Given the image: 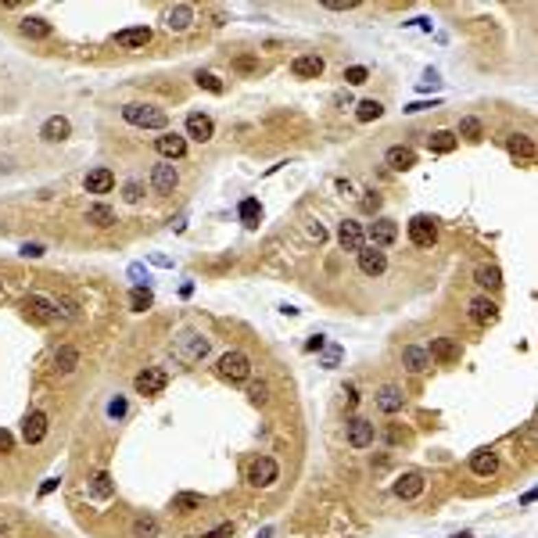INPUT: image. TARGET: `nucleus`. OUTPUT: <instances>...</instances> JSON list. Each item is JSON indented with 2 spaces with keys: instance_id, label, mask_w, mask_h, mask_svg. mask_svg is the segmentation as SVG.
Returning a JSON list of instances; mask_svg holds the SVG:
<instances>
[{
  "instance_id": "nucleus-1",
  "label": "nucleus",
  "mask_w": 538,
  "mask_h": 538,
  "mask_svg": "<svg viewBox=\"0 0 538 538\" xmlns=\"http://www.w3.org/2000/svg\"><path fill=\"white\" fill-rule=\"evenodd\" d=\"M122 119L130 126H140V130H165L169 126V115L154 104H126L122 108Z\"/></svg>"
},
{
  "instance_id": "nucleus-2",
  "label": "nucleus",
  "mask_w": 538,
  "mask_h": 538,
  "mask_svg": "<svg viewBox=\"0 0 538 538\" xmlns=\"http://www.w3.org/2000/svg\"><path fill=\"white\" fill-rule=\"evenodd\" d=\"M215 377L219 381H230V384H241V381H248L251 377V359L244 355V352H226V355H219V362H215Z\"/></svg>"
},
{
  "instance_id": "nucleus-3",
  "label": "nucleus",
  "mask_w": 538,
  "mask_h": 538,
  "mask_svg": "<svg viewBox=\"0 0 538 538\" xmlns=\"http://www.w3.org/2000/svg\"><path fill=\"white\" fill-rule=\"evenodd\" d=\"M277 478H280V467H277V460H269V456H255V460L248 463V484L269 488Z\"/></svg>"
},
{
  "instance_id": "nucleus-4",
  "label": "nucleus",
  "mask_w": 538,
  "mask_h": 538,
  "mask_svg": "<svg viewBox=\"0 0 538 538\" xmlns=\"http://www.w3.org/2000/svg\"><path fill=\"white\" fill-rule=\"evenodd\" d=\"M22 309H25L29 320H36V323H54L58 320L54 298H43V294H25L22 298Z\"/></svg>"
},
{
  "instance_id": "nucleus-5",
  "label": "nucleus",
  "mask_w": 538,
  "mask_h": 538,
  "mask_svg": "<svg viewBox=\"0 0 538 538\" xmlns=\"http://www.w3.org/2000/svg\"><path fill=\"white\" fill-rule=\"evenodd\" d=\"M165 384H169V373H165L162 366H144V370L133 377V388H137L140 395H162Z\"/></svg>"
},
{
  "instance_id": "nucleus-6",
  "label": "nucleus",
  "mask_w": 538,
  "mask_h": 538,
  "mask_svg": "<svg viewBox=\"0 0 538 538\" xmlns=\"http://www.w3.org/2000/svg\"><path fill=\"white\" fill-rule=\"evenodd\" d=\"M409 241H413L417 248H431L438 241V223L431 215H413L409 219Z\"/></svg>"
},
{
  "instance_id": "nucleus-7",
  "label": "nucleus",
  "mask_w": 538,
  "mask_h": 538,
  "mask_svg": "<svg viewBox=\"0 0 538 538\" xmlns=\"http://www.w3.org/2000/svg\"><path fill=\"white\" fill-rule=\"evenodd\" d=\"M362 237H370V248H388L399 241V226H395V219H373L370 230H362Z\"/></svg>"
},
{
  "instance_id": "nucleus-8",
  "label": "nucleus",
  "mask_w": 538,
  "mask_h": 538,
  "mask_svg": "<svg viewBox=\"0 0 538 538\" xmlns=\"http://www.w3.org/2000/svg\"><path fill=\"white\" fill-rule=\"evenodd\" d=\"M344 438H348V445H352V449H370V445H373V438H377V431H373V423H370V420L352 417V420H348Z\"/></svg>"
},
{
  "instance_id": "nucleus-9",
  "label": "nucleus",
  "mask_w": 538,
  "mask_h": 538,
  "mask_svg": "<svg viewBox=\"0 0 538 538\" xmlns=\"http://www.w3.org/2000/svg\"><path fill=\"white\" fill-rule=\"evenodd\" d=\"M467 316H470V320L478 323V327H488V323H495V320H499V305H495L488 294H478V298H470Z\"/></svg>"
},
{
  "instance_id": "nucleus-10",
  "label": "nucleus",
  "mask_w": 538,
  "mask_h": 538,
  "mask_svg": "<svg viewBox=\"0 0 538 538\" xmlns=\"http://www.w3.org/2000/svg\"><path fill=\"white\" fill-rule=\"evenodd\" d=\"M176 355L183 362H201L204 355H209V338H201V334H183L176 341Z\"/></svg>"
},
{
  "instance_id": "nucleus-11",
  "label": "nucleus",
  "mask_w": 538,
  "mask_h": 538,
  "mask_svg": "<svg viewBox=\"0 0 538 538\" xmlns=\"http://www.w3.org/2000/svg\"><path fill=\"white\" fill-rule=\"evenodd\" d=\"M427 355H431V362H438V366H452V362H460V341L434 338L431 348H427Z\"/></svg>"
},
{
  "instance_id": "nucleus-12",
  "label": "nucleus",
  "mask_w": 538,
  "mask_h": 538,
  "mask_svg": "<svg viewBox=\"0 0 538 538\" xmlns=\"http://www.w3.org/2000/svg\"><path fill=\"white\" fill-rule=\"evenodd\" d=\"M355 255H359V273L362 277H381L388 269V255L381 248H359Z\"/></svg>"
},
{
  "instance_id": "nucleus-13",
  "label": "nucleus",
  "mask_w": 538,
  "mask_h": 538,
  "mask_svg": "<svg viewBox=\"0 0 538 538\" xmlns=\"http://www.w3.org/2000/svg\"><path fill=\"white\" fill-rule=\"evenodd\" d=\"M148 43H151L148 25H133V29H119L115 33V47H122V51H144Z\"/></svg>"
},
{
  "instance_id": "nucleus-14",
  "label": "nucleus",
  "mask_w": 538,
  "mask_h": 538,
  "mask_svg": "<svg viewBox=\"0 0 538 538\" xmlns=\"http://www.w3.org/2000/svg\"><path fill=\"white\" fill-rule=\"evenodd\" d=\"M22 438H25V445H40L47 438V413L43 409H33V413L22 420Z\"/></svg>"
},
{
  "instance_id": "nucleus-15",
  "label": "nucleus",
  "mask_w": 538,
  "mask_h": 538,
  "mask_svg": "<svg viewBox=\"0 0 538 538\" xmlns=\"http://www.w3.org/2000/svg\"><path fill=\"white\" fill-rule=\"evenodd\" d=\"M83 187H86V194H112L115 172H112V169H104V165H97V169H90V172H86Z\"/></svg>"
},
{
  "instance_id": "nucleus-16",
  "label": "nucleus",
  "mask_w": 538,
  "mask_h": 538,
  "mask_svg": "<svg viewBox=\"0 0 538 538\" xmlns=\"http://www.w3.org/2000/svg\"><path fill=\"white\" fill-rule=\"evenodd\" d=\"M470 470L478 473V478H495L499 473V452L495 449H478L470 456Z\"/></svg>"
},
{
  "instance_id": "nucleus-17",
  "label": "nucleus",
  "mask_w": 538,
  "mask_h": 538,
  "mask_svg": "<svg viewBox=\"0 0 538 538\" xmlns=\"http://www.w3.org/2000/svg\"><path fill=\"white\" fill-rule=\"evenodd\" d=\"M423 484H427L423 473H420V470H409V473H402V478L395 481V495L406 499V502H409V499H420V495H423Z\"/></svg>"
},
{
  "instance_id": "nucleus-18",
  "label": "nucleus",
  "mask_w": 538,
  "mask_h": 538,
  "mask_svg": "<svg viewBox=\"0 0 538 538\" xmlns=\"http://www.w3.org/2000/svg\"><path fill=\"white\" fill-rule=\"evenodd\" d=\"M506 151H510L517 162H524V165H531V162H535V154H538L535 140H531L528 133H513L510 140H506Z\"/></svg>"
},
{
  "instance_id": "nucleus-19",
  "label": "nucleus",
  "mask_w": 538,
  "mask_h": 538,
  "mask_svg": "<svg viewBox=\"0 0 538 538\" xmlns=\"http://www.w3.org/2000/svg\"><path fill=\"white\" fill-rule=\"evenodd\" d=\"M154 151L162 154L165 162H169V158L176 162V158L187 154V137H180V133H165V137H158V140H154Z\"/></svg>"
},
{
  "instance_id": "nucleus-20",
  "label": "nucleus",
  "mask_w": 538,
  "mask_h": 538,
  "mask_svg": "<svg viewBox=\"0 0 538 538\" xmlns=\"http://www.w3.org/2000/svg\"><path fill=\"white\" fill-rule=\"evenodd\" d=\"M176 183H180V172L172 169L169 162L154 165V172H151V187H154L158 194H172V191H176Z\"/></svg>"
},
{
  "instance_id": "nucleus-21",
  "label": "nucleus",
  "mask_w": 538,
  "mask_h": 538,
  "mask_svg": "<svg viewBox=\"0 0 538 538\" xmlns=\"http://www.w3.org/2000/svg\"><path fill=\"white\" fill-rule=\"evenodd\" d=\"M320 72H323V58L320 54H298L291 61V75L294 79H316Z\"/></svg>"
},
{
  "instance_id": "nucleus-22",
  "label": "nucleus",
  "mask_w": 538,
  "mask_h": 538,
  "mask_svg": "<svg viewBox=\"0 0 538 538\" xmlns=\"http://www.w3.org/2000/svg\"><path fill=\"white\" fill-rule=\"evenodd\" d=\"M212 133H215V126H212L209 115H201V112H191V115H187V137H191V140L204 144V140H212Z\"/></svg>"
},
{
  "instance_id": "nucleus-23",
  "label": "nucleus",
  "mask_w": 538,
  "mask_h": 538,
  "mask_svg": "<svg viewBox=\"0 0 538 538\" xmlns=\"http://www.w3.org/2000/svg\"><path fill=\"white\" fill-rule=\"evenodd\" d=\"M402 366H406L409 373L431 370V355H427V348H420V344H406V348H402Z\"/></svg>"
},
{
  "instance_id": "nucleus-24",
  "label": "nucleus",
  "mask_w": 538,
  "mask_h": 538,
  "mask_svg": "<svg viewBox=\"0 0 538 538\" xmlns=\"http://www.w3.org/2000/svg\"><path fill=\"white\" fill-rule=\"evenodd\" d=\"M338 241H341V248L344 251H359L362 248V223H355V219H344V223L338 226Z\"/></svg>"
},
{
  "instance_id": "nucleus-25",
  "label": "nucleus",
  "mask_w": 538,
  "mask_h": 538,
  "mask_svg": "<svg viewBox=\"0 0 538 538\" xmlns=\"http://www.w3.org/2000/svg\"><path fill=\"white\" fill-rule=\"evenodd\" d=\"M191 22H194V8L191 4H172L165 11V29H172V33H183Z\"/></svg>"
},
{
  "instance_id": "nucleus-26",
  "label": "nucleus",
  "mask_w": 538,
  "mask_h": 538,
  "mask_svg": "<svg viewBox=\"0 0 538 538\" xmlns=\"http://www.w3.org/2000/svg\"><path fill=\"white\" fill-rule=\"evenodd\" d=\"M402 402H406V395H402V388H395V384H384L381 391H377V409L381 413H399L402 409Z\"/></svg>"
},
{
  "instance_id": "nucleus-27",
  "label": "nucleus",
  "mask_w": 538,
  "mask_h": 538,
  "mask_svg": "<svg viewBox=\"0 0 538 538\" xmlns=\"http://www.w3.org/2000/svg\"><path fill=\"white\" fill-rule=\"evenodd\" d=\"M384 162H388L395 172H406V169H413V165H417V151H413V148H402V144H395V148H388Z\"/></svg>"
},
{
  "instance_id": "nucleus-28",
  "label": "nucleus",
  "mask_w": 538,
  "mask_h": 538,
  "mask_svg": "<svg viewBox=\"0 0 538 538\" xmlns=\"http://www.w3.org/2000/svg\"><path fill=\"white\" fill-rule=\"evenodd\" d=\"M473 283H478L481 291H499V288H502V269L492 266V262H488V266H478V269H473Z\"/></svg>"
},
{
  "instance_id": "nucleus-29",
  "label": "nucleus",
  "mask_w": 538,
  "mask_h": 538,
  "mask_svg": "<svg viewBox=\"0 0 538 538\" xmlns=\"http://www.w3.org/2000/svg\"><path fill=\"white\" fill-rule=\"evenodd\" d=\"M86 495H90L93 502H108V499L115 495V481L108 478L104 470H101V473H93V481L86 484Z\"/></svg>"
},
{
  "instance_id": "nucleus-30",
  "label": "nucleus",
  "mask_w": 538,
  "mask_h": 538,
  "mask_svg": "<svg viewBox=\"0 0 538 538\" xmlns=\"http://www.w3.org/2000/svg\"><path fill=\"white\" fill-rule=\"evenodd\" d=\"M75 366H79V348L75 344H61L58 352H54V373L69 377Z\"/></svg>"
},
{
  "instance_id": "nucleus-31",
  "label": "nucleus",
  "mask_w": 538,
  "mask_h": 538,
  "mask_svg": "<svg viewBox=\"0 0 538 538\" xmlns=\"http://www.w3.org/2000/svg\"><path fill=\"white\" fill-rule=\"evenodd\" d=\"M69 133H72L69 119H65V115H51V119L43 122V133H40V137H43V140H51V144H58V140H65Z\"/></svg>"
},
{
  "instance_id": "nucleus-32",
  "label": "nucleus",
  "mask_w": 538,
  "mask_h": 538,
  "mask_svg": "<svg viewBox=\"0 0 538 538\" xmlns=\"http://www.w3.org/2000/svg\"><path fill=\"white\" fill-rule=\"evenodd\" d=\"M456 144H460V137H456L452 130H438V133L427 137V148H431L434 154H449V151H456Z\"/></svg>"
},
{
  "instance_id": "nucleus-33",
  "label": "nucleus",
  "mask_w": 538,
  "mask_h": 538,
  "mask_svg": "<svg viewBox=\"0 0 538 538\" xmlns=\"http://www.w3.org/2000/svg\"><path fill=\"white\" fill-rule=\"evenodd\" d=\"M130 535H133V538H158V535H162V524H158L154 517L140 513L133 524H130Z\"/></svg>"
},
{
  "instance_id": "nucleus-34",
  "label": "nucleus",
  "mask_w": 538,
  "mask_h": 538,
  "mask_svg": "<svg viewBox=\"0 0 538 538\" xmlns=\"http://www.w3.org/2000/svg\"><path fill=\"white\" fill-rule=\"evenodd\" d=\"M19 29H22V36H29V40H47V36H51V22H47V19H22Z\"/></svg>"
},
{
  "instance_id": "nucleus-35",
  "label": "nucleus",
  "mask_w": 538,
  "mask_h": 538,
  "mask_svg": "<svg viewBox=\"0 0 538 538\" xmlns=\"http://www.w3.org/2000/svg\"><path fill=\"white\" fill-rule=\"evenodd\" d=\"M201 502L204 499L198 492H176V495H172V510H176V513H198Z\"/></svg>"
},
{
  "instance_id": "nucleus-36",
  "label": "nucleus",
  "mask_w": 538,
  "mask_h": 538,
  "mask_svg": "<svg viewBox=\"0 0 538 538\" xmlns=\"http://www.w3.org/2000/svg\"><path fill=\"white\" fill-rule=\"evenodd\" d=\"M237 215H241V223H244V226H259L262 204H259L255 198H244V201H241V209H237Z\"/></svg>"
},
{
  "instance_id": "nucleus-37",
  "label": "nucleus",
  "mask_w": 538,
  "mask_h": 538,
  "mask_svg": "<svg viewBox=\"0 0 538 538\" xmlns=\"http://www.w3.org/2000/svg\"><path fill=\"white\" fill-rule=\"evenodd\" d=\"M86 223H93V226H112V223H115V212L108 209V204H90V209H86Z\"/></svg>"
},
{
  "instance_id": "nucleus-38",
  "label": "nucleus",
  "mask_w": 538,
  "mask_h": 538,
  "mask_svg": "<svg viewBox=\"0 0 538 538\" xmlns=\"http://www.w3.org/2000/svg\"><path fill=\"white\" fill-rule=\"evenodd\" d=\"M381 115H384V104L373 101V97L359 101V108H355V119H359V122H373V119H381Z\"/></svg>"
},
{
  "instance_id": "nucleus-39",
  "label": "nucleus",
  "mask_w": 538,
  "mask_h": 538,
  "mask_svg": "<svg viewBox=\"0 0 538 538\" xmlns=\"http://www.w3.org/2000/svg\"><path fill=\"white\" fill-rule=\"evenodd\" d=\"M151 305H154L151 288H133V291H130V309H133V312H148Z\"/></svg>"
},
{
  "instance_id": "nucleus-40",
  "label": "nucleus",
  "mask_w": 538,
  "mask_h": 538,
  "mask_svg": "<svg viewBox=\"0 0 538 538\" xmlns=\"http://www.w3.org/2000/svg\"><path fill=\"white\" fill-rule=\"evenodd\" d=\"M456 137H467V140H481V137H484V126H481V119L467 115V119L460 122V133H456Z\"/></svg>"
},
{
  "instance_id": "nucleus-41",
  "label": "nucleus",
  "mask_w": 538,
  "mask_h": 538,
  "mask_svg": "<svg viewBox=\"0 0 538 538\" xmlns=\"http://www.w3.org/2000/svg\"><path fill=\"white\" fill-rule=\"evenodd\" d=\"M198 86H204L209 93H223V79L215 72H198Z\"/></svg>"
},
{
  "instance_id": "nucleus-42",
  "label": "nucleus",
  "mask_w": 538,
  "mask_h": 538,
  "mask_svg": "<svg viewBox=\"0 0 538 538\" xmlns=\"http://www.w3.org/2000/svg\"><path fill=\"white\" fill-rule=\"evenodd\" d=\"M366 79H370V69H366V65H352V69H344V83L362 86Z\"/></svg>"
},
{
  "instance_id": "nucleus-43",
  "label": "nucleus",
  "mask_w": 538,
  "mask_h": 538,
  "mask_svg": "<svg viewBox=\"0 0 538 538\" xmlns=\"http://www.w3.org/2000/svg\"><path fill=\"white\" fill-rule=\"evenodd\" d=\"M130 280L137 283V288H148V283H151V273H148L140 262H133V266H130Z\"/></svg>"
},
{
  "instance_id": "nucleus-44",
  "label": "nucleus",
  "mask_w": 538,
  "mask_h": 538,
  "mask_svg": "<svg viewBox=\"0 0 538 538\" xmlns=\"http://www.w3.org/2000/svg\"><path fill=\"white\" fill-rule=\"evenodd\" d=\"M341 359H344V348H341V344H330V348H327V355H323V366H327V370H334Z\"/></svg>"
},
{
  "instance_id": "nucleus-45",
  "label": "nucleus",
  "mask_w": 538,
  "mask_h": 538,
  "mask_svg": "<svg viewBox=\"0 0 538 538\" xmlns=\"http://www.w3.org/2000/svg\"><path fill=\"white\" fill-rule=\"evenodd\" d=\"M384 204V198L377 194V191H366V198H362V212H377Z\"/></svg>"
},
{
  "instance_id": "nucleus-46",
  "label": "nucleus",
  "mask_w": 538,
  "mask_h": 538,
  "mask_svg": "<svg viewBox=\"0 0 538 538\" xmlns=\"http://www.w3.org/2000/svg\"><path fill=\"white\" fill-rule=\"evenodd\" d=\"M108 417L122 420V417H126V399H112V402H108Z\"/></svg>"
},
{
  "instance_id": "nucleus-47",
  "label": "nucleus",
  "mask_w": 538,
  "mask_h": 538,
  "mask_svg": "<svg viewBox=\"0 0 538 538\" xmlns=\"http://www.w3.org/2000/svg\"><path fill=\"white\" fill-rule=\"evenodd\" d=\"M233 535V524H219V528H212L209 535H198V538H230Z\"/></svg>"
},
{
  "instance_id": "nucleus-48",
  "label": "nucleus",
  "mask_w": 538,
  "mask_h": 538,
  "mask_svg": "<svg viewBox=\"0 0 538 538\" xmlns=\"http://www.w3.org/2000/svg\"><path fill=\"white\" fill-rule=\"evenodd\" d=\"M43 251H47V248H43V244H36V241H33V244H22V255H25V259H40Z\"/></svg>"
},
{
  "instance_id": "nucleus-49",
  "label": "nucleus",
  "mask_w": 538,
  "mask_h": 538,
  "mask_svg": "<svg viewBox=\"0 0 538 538\" xmlns=\"http://www.w3.org/2000/svg\"><path fill=\"white\" fill-rule=\"evenodd\" d=\"M248 395H251V402H259V406L269 399V395H266V384H251V388H248Z\"/></svg>"
},
{
  "instance_id": "nucleus-50",
  "label": "nucleus",
  "mask_w": 538,
  "mask_h": 538,
  "mask_svg": "<svg viewBox=\"0 0 538 538\" xmlns=\"http://www.w3.org/2000/svg\"><path fill=\"white\" fill-rule=\"evenodd\" d=\"M323 8H330V11H352V8H355V0H327Z\"/></svg>"
},
{
  "instance_id": "nucleus-51",
  "label": "nucleus",
  "mask_w": 538,
  "mask_h": 538,
  "mask_svg": "<svg viewBox=\"0 0 538 538\" xmlns=\"http://www.w3.org/2000/svg\"><path fill=\"white\" fill-rule=\"evenodd\" d=\"M233 69H241V72H255V69H259V61H255V58H237V61H233Z\"/></svg>"
},
{
  "instance_id": "nucleus-52",
  "label": "nucleus",
  "mask_w": 538,
  "mask_h": 538,
  "mask_svg": "<svg viewBox=\"0 0 538 538\" xmlns=\"http://www.w3.org/2000/svg\"><path fill=\"white\" fill-rule=\"evenodd\" d=\"M320 348H327V338L323 334H316V338L305 341V352H320Z\"/></svg>"
},
{
  "instance_id": "nucleus-53",
  "label": "nucleus",
  "mask_w": 538,
  "mask_h": 538,
  "mask_svg": "<svg viewBox=\"0 0 538 538\" xmlns=\"http://www.w3.org/2000/svg\"><path fill=\"white\" fill-rule=\"evenodd\" d=\"M126 201H140V183H126Z\"/></svg>"
},
{
  "instance_id": "nucleus-54",
  "label": "nucleus",
  "mask_w": 538,
  "mask_h": 538,
  "mask_svg": "<svg viewBox=\"0 0 538 538\" xmlns=\"http://www.w3.org/2000/svg\"><path fill=\"white\" fill-rule=\"evenodd\" d=\"M309 237H312V241H316V244H320V241H323V237H327V230H323L320 223H312V226H309Z\"/></svg>"
},
{
  "instance_id": "nucleus-55",
  "label": "nucleus",
  "mask_w": 538,
  "mask_h": 538,
  "mask_svg": "<svg viewBox=\"0 0 538 538\" xmlns=\"http://www.w3.org/2000/svg\"><path fill=\"white\" fill-rule=\"evenodd\" d=\"M11 445H14V441H11V434L4 431V427H0V452H11Z\"/></svg>"
},
{
  "instance_id": "nucleus-56",
  "label": "nucleus",
  "mask_w": 538,
  "mask_h": 538,
  "mask_svg": "<svg viewBox=\"0 0 538 538\" xmlns=\"http://www.w3.org/2000/svg\"><path fill=\"white\" fill-rule=\"evenodd\" d=\"M54 488H58V478H47V481L40 484V495H51V492H54Z\"/></svg>"
},
{
  "instance_id": "nucleus-57",
  "label": "nucleus",
  "mask_w": 538,
  "mask_h": 538,
  "mask_svg": "<svg viewBox=\"0 0 538 538\" xmlns=\"http://www.w3.org/2000/svg\"><path fill=\"white\" fill-rule=\"evenodd\" d=\"M423 108H438V101H431V104H427V101H413L406 112H423Z\"/></svg>"
},
{
  "instance_id": "nucleus-58",
  "label": "nucleus",
  "mask_w": 538,
  "mask_h": 538,
  "mask_svg": "<svg viewBox=\"0 0 538 538\" xmlns=\"http://www.w3.org/2000/svg\"><path fill=\"white\" fill-rule=\"evenodd\" d=\"M4 294H8V288H4V280H0V302H4Z\"/></svg>"
},
{
  "instance_id": "nucleus-59",
  "label": "nucleus",
  "mask_w": 538,
  "mask_h": 538,
  "mask_svg": "<svg viewBox=\"0 0 538 538\" xmlns=\"http://www.w3.org/2000/svg\"><path fill=\"white\" fill-rule=\"evenodd\" d=\"M259 538H273V528H266V531H262Z\"/></svg>"
},
{
  "instance_id": "nucleus-60",
  "label": "nucleus",
  "mask_w": 538,
  "mask_h": 538,
  "mask_svg": "<svg viewBox=\"0 0 538 538\" xmlns=\"http://www.w3.org/2000/svg\"><path fill=\"white\" fill-rule=\"evenodd\" d=\"M452 538H473V535L470 531H460V535H452Z\"/></svg>"
},
{
  "instance_id": "nucleus-61",
  "label": "nucleus",
  "mask_w": 538,
  "mask_h": 538,
  "mask_svg": "<svg viewBox=\"0 0 538 538\" xmlns=\"http://www.w3.org/2000/svg\"><path fill=\"white\" fill-rule=\"evenodd\" d=\"M4 535H8V528H4V524H0V538H4Z\"/></svg>"
}]
</instances>
